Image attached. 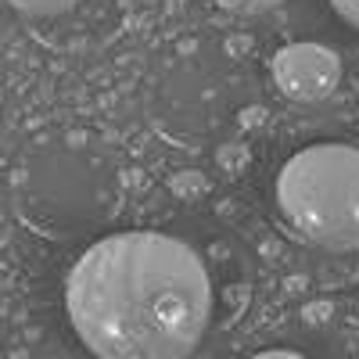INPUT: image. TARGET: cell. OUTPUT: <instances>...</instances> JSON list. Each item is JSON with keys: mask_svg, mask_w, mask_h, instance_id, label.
<instances>
[{"mask_svg": "<svg viewBox=\"0 0 359 359\" xmlns=\"http://www.w3.org/2000/svg\"><path fill=\"white\" fill-rule=\"evenodd\" d=\"M277 205L306 241L355 252L359 248V147L313 144L291 155L277 176Z\"/></svg>", "mask_w": 359, "mask_h": 359, "instance_id": "2", "label": "cell"}, {"mask_svg": "<svg viewBox=\"0 0 359 359\" xmlns=\"http://www.w3.org/2000/svg\"><path fill=\"white\" fill-rule=\"evenodd\" d=\"M331 8H334L348 25H355V29H359V0H331Z\"/></svg>", "mask_w": 359, "mask_h": 359, "instance_id": "6", "label": "cell"}, {"mask_svg": "<svg viewBox=\"0 0 359 359\" xmlns=\"http://www.w3.org/2000/svg\"><path fill=\"white\" fill-rule=\"evenodd\" d=\"M273 83L291 101H323L341 83V57L323 43H287L273 54Z\"/></svg>", "mask_w": 359, "mask_h": 359, "instance_id": "3", "label": "cell"}, {"mask_svg": "<svg viewBox=\"0 0 359 359\" xmlns=\"http://www.w3.org/2000/svg\"><path fill=\"white\" fill-rule=\"evenodd\" d=\"M252 359H306V355L302 352H291V348H266V352H259Z\"/></svg>", "mask_w": 359, "mask_h": 359, "instance_id": "7", "label": "cell"}, {"mask_svg": "<svg viewBox=\"0 0 359 359\" xmlns=\"http://www.w3.org/2000/svg\"><path fill=\"white\" fill-rule=\"evenodd\" d=\"M223 11H233V15H262L269 8H277L280 0H216Z\"/></svg>", "mask_w": 359, "mask_h": 359, "instance_id": "5", "label": "cell"}, {"mask_svg": "<svg viewBox=\"0 0 359 359\" xmlns=\"http://www.w3.org/2000/svg\"><path fill=\"white\" fill-rule=\"evenodd\" d=\"M65 313L94 359H187L212 320V280L180 237L126 230L76 259Z\"/></svg>", "mask_w": 359, "mask_h": 359, "instance_id": "1", "label": "cell"}, {"mask_svg": "<svg viewBox=\"0 0 359 359\" xmlns=\"http://www.w3.org/2000/svg\"><path fill=\"white\" fill-rule=\"evenodd\" d=\"M8 4L15 11H25V15H62L76 0H8Z\"/></svg>", "mask_w": 359, "mask_h": 359, "instance_id": "4", "label": "cell"}]
</instances>
